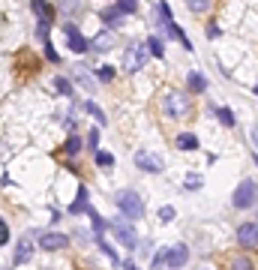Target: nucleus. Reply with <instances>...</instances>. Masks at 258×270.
Segmentation results:
<instances>
[{
  "label": "nucleus",
  "instance_id": "obj_1",
  "mask_svg": "<svg viewBox=\"0 0 258 270\" xmlns=\"http://www.w3.org/2000/svg\"><path fill=\"white\" fill-rule=\"evenodd\" d=\"M114 204H117L120 216H126V219H141L144 216V198L135 189H120L114 195Z\"/></svg>",
  "mask_w": 258,
  "mask_h": 270
},
{
  "label": "nucleus",
  "instance_id": "obj_2",
  "mask_svg": "<svg viewBox=\"0 0 258 270\" xmlns=\"http://www.w3.org/2000/svg\"><path fill=\"white\" fill-rule=\"evenodd\" d=\"M192 102H189V93H180V90H168L165 99H162V114L171 117V120H183L189 114Z\"/></svg>",
  "mask_w": 258,
  "mask_h": 270
},
{
  "label": "nucleus",
  "instance_id": "obj_3",
  "mask_svg": "<svg viewBox=\"0 0 258 270\" xmlns=\"http://www.w3.org/2000/svg\"><path fill=\"white\" fill-rule=\"evenodd\" d=\"M147 57H150V51H147V45L144 42H132L126 51H123V72H138V69H144V63H147Z\"/></svg>",
  "mask_w": 258,
  "mask_h": 270
},
{
  "label": "nucleus",
  "instance_id": "obj_4",
  "mask_svg": "<svg viewBox=\"0 0 258 270\" xmlns=\"http://www.w3.org/2000/svg\"><path fill=\"white\" fill-rule=\"evenodd\" d=\"M108 228L117 234V240H120V243H123L129 252L138 246V234H135V228L129 225V219H126V216H117V219H111V222H108Z\"/></svg>",
  "mask_w": 258,
  "mask_h": 270
},
{
  "label": "nucleus",
  "instance_id": "obj_5",
  "mask_svg": "<svg viewBox=\"0 0 258 270\" xmlns=\"http://www.w3.org/2000/svg\"><path fill=\"white\" fill-rule=\"evenodd\" d=\"M231 201H234L237 210H249L258 201V183L255 180H243V183L234 189V198H231Z\"/></svg>",
  "mask_w": 258,
  "mask_h": 270
},
{
  "label": "nucleus",
  "instance_id": "obj_6",
  "mask_svg": "<svg viewBox=\"0 0 258 270\" xmlns=\"http://www.w3.org/2000/svg\"><path fill=\"white\" fill-rule=\"evenodd\" d=\"M63 33H66V39H69V48H72L75 54H84V51H90V39H87V36H81L78 24L66 21V24H63Z\"/></svg>",
  "mask_w": 258,
  "mask_h": 270
},
{
  "label": "nucleus",
  "instance_id": "obj_7",
  "mask_svg": "<svg viewBox=\"0 0 258 270\" xmlns=\"http://www.w3.org/2000/svg\"><path fill=\"white\" fill-rule=\"evenodd\" d=\"M39 246L45 252H57V249H66L69 246V237L63 231H42L39 234Z\"/></svg>",
  "mask_w": 258,
  "mask_h": 270
},
{
  "label": "nucleus",
  "instance_id": "obj_8",
  "mask_svg": "<svg viewBox=\"0 0 258 270\" xmlns=\"http://www.w3.org/2000/svg\"><path fill=\"white\" fill-rule=\"evenodd\" d=\"M135 165L141 168V171H147V174H159L165 165H162V156H156V153H147V150H138L135 153Z\"/></svg>",
  "mask_w": 258,
  "mask_h": 270
},
{
  "label": "nucleus",
  "instance_id": "obj_9",
  "mask_svg": "<svg viewBox=\"0 0 258 270\" xmlns=\"http://www.w3.org/2000/svg\"><path fill=\"white\" fill-rule=\"evenodd\" d=\"M237 243L243 249H255L258 246V222H243L237 228Z\"/></svg>",
  "mask_w": 258,
  "mask_h": 270
},
{
  "label": "nucleus",
  "instance_id": "obj_10",
  "mask_svg": "<svg viewBox=\"0 0 258 270\" xmlns=\"http://www.w3.org/2000/svg\"><path fill=\"white\" fill-rule=\"evenodd\" d=\"M15 264H27V261H33V234H24V237H18V243H15V258H12Z\"/></svg>",
  "mask_w": 258,
  "mask_h": 270
},
{
  "label": "nucleus",
  "instance_id": "obj_11",
  "mask_svg": "<svg viewBox=\"0 0 258 270\" xmlns=\"http://www.w3.org/2000/svg\"><path fill=\"white\" fill-rule=\"evenodd\" d=\"M189 261V246L186 243H174V246H168V261L165 264H171V267H183Z\"/></svg>",
  "mask_w": 258,
  "mask_h": 270
},
{
  "label": "nucleus",
  "instance_id": "obj_12",
  "mask_svg": "<svg viewBox=\"0 0 258 270\" xmlns=\"http://www.w3.org/2000/svg\"><path fill=\"white\" fill-rule=\"evenodd\" d=\"M30 6H33V12H36L39 24L51 27V21H54V6H51V3H45V0H30Z\"/></svg>",
  "mask_w": 258,
  "mask_h": 270
},
{
  "label": "nucleus",
  "instance_id": "obj_13",
  "mask_svg": "<svg viewBox=\"0 0 258 270\" xmlns=\"http://www.w3.org/2000/svg\"><path fill=\"white\" fill-rule=\"evenodd\" d=\"M123 18H126V15L120 12V6H117V3H114V6H108V9L102 12V21H105V24H108L111 30H117V27L123 24Z\"/></svg>",
  "mask_w": 258,
  "mask_h": 270
},
{
  "label": "nucleus",
  "instance_id": "obj_14",
  "mask_svg": "<svg viewBox=\"0 0 258 270\" xmlns=\"http://www.w3.org/2000/svg\"><path fill=\"white\" fill-rule=\"evenodd\" d=\"M186 87H189V93H204V90H207V78L192 69V72L186 75Z\"/></svg>",
  "mask_w": 258,
  "mask_h": 270
},
{
  "label": "nucleus",
  "instance_id": "obj_15",
  "mask_svg": "<svg viewBox=\"0 0 258 270\" xmlns=\"http://www.w3.org/2000/svg\"><path fill=\"white\" fill-rule=\"evenodd\" d=\"M174 144H177V150H198V147H201V141H198L192 132H180Z\"/></svg>",
  "mask_w": 258,
  "mask_h": 270
},
{
  "label": "nucleus",
  "instance_id": "obj_16",
  "mask_svg": "<svg viewBox=\"0 0 258 270\" xmlns=\"http://www.w3.org/2000/svg\"><path fill=\"white\" fill-rule=\"evenodd\" d=\"M81 111H87V114H90V117H93V120H96L99 126H102V123H108L105 111H102V108H99L96 102H90V99H87V102H81Z\"/></svg>",
  "mask_w": 258,
  "mask_h": 270
},
{
  "label": "nucleus",
  "instance_id": "obj_17",
  "mask_svg": "<svg viewBox=\"0 0 258 270\" xmlns=\"http://www.w3.org/2000/svg\"><path fill=\"white\" fill-rule=\"evenodd\" d=\"M87 207H90L87 204V186H81L78 195H75V201L69 204V213H87Z\"/></svg>",
  "mask_w": 258,
  "mask_h": 270
},
{
  "label": "nucleus",
  "instance_id": "obj_18",
  "mask_svg": "<svg viewBox=\"0 0 258 270\" xmlns=\"http://www.w3.org/2000/svg\"><path fill=\"white\" fill-rule=\"evenodd\" d=\"M114 45V36L111 33H99L96 39H90V48H96V51H108Z\"/></svg>",
  "mask_w": 258,
  "mask_h": 270
},
{
  "label": "nucleus",
  "instance_id": "obj_19",
  "mask_svg": "<svg viewBox=\"0 0 258 270\" xmlns=\"http://www.w3.org/2000/svg\"><path fill=\"white\" fill-rule=\"evenodd\" d=\"M144 45H147V51H150L153 57H162V54H165V45H162V36H150V39H147Z\"/></svg>",
  "mask_w": 258,
  "mask_h": 270
},
{
  "label": "nucleus",
  "instance_id": "obj_20",
  "mask_svg": "<svg viewBox=\"0 0 258 270\" xmlns=\"http://www.w3.org/2000/svg\"><path fill=\"white\" fill-rule=\"evenodd\" d=\"M213 111H216V117H219V123H222V126H228V129H231V126L237 123V120H234V111H231V108H213Z\"/></svg>",
  "mask_w": 258,
  "mask_h": 270
},
{
  "label": "nucleus",
  "instance_id": "obj_21",
  "mask_svg": "<svg viewBox=\"0 0 258 270\" xmlns=\"http://www.w3.org/2000/svg\"><path fill=\"white\" fill-rule=\"evenodd\" d=\"M228 270H252V261L246 255H234V258H228Z\"/></svg>",
  "mask_w": 258,
  "mask_h": 270
},
{
  "label": "nucleus",
  "instance_id": "obj_22",
  "mask_svg": "<svg viewBox=\"0 0 258 270\" xmlns=\"http://www.w3.org/2000/svg\"><path fill=\"white\" fill-rule=\"evenodd\" d=\"M96 165L108 171V168H114V156H111L108 150H96Z\"/></svg>",
  "mask_w": 258,
  "mask_h": 270
},
{
  "label": "nucleus",
  "instance_id": "obj_23",
  "mask_svg": "<svg viewBox=\"0 0 258 270\" xmlns=\"http://www.w3.org/2000/svg\"><path fill=\"white\" fill-rule=\"evenodd\" d=\"M54 90L60 96H72V81L69 78H54Z\"/></svg>",
  "mask_w": 258,
  "mask_h": 270
},
{
  "label": "nucleus",
  "instance_id": "obj_24",
  "mask_svg": "<svg viewBox=\"0 0 258 270\" xmlns=\"http://www.w3.org/2000/svg\"><path fill=\"white\" fill-rule=\"evenodd\" d=\"M63 150H66L69 156L81 153V138H78V135H69V138H66V144H63Z\"/></svg>",
  "mask_w": 258,
  "mask_h": 270
},
{
  "label": "nucleus",
  "instance_id": "obj_25",
  "mask_svg": "<svg viewBox=\"0 0 258 270\" xmlns=\"http://www.w3.org/2000/svg\"><path fill=\"white\" fill-rule=\"evenodd\" d=\"M210 3H213V0H186L189 12H195V15H198V12H207V9H210Z\"/></svg>",
  "mask_w": 258,
  "mask_h": 270
},
{
  "label": "nucleus",
  "instance_id": "obj_26",
  "mask_svg": "<svg viewBox=\"0 0 258 270\" xmlns=\"http://www.w3.org/2000/svg\"><path fill=\"white\" fill-rule=\"evenodd\" d=\"M183 186H186L189 192H195V189H201V174H186V180H183Z\"/></svg>",
  "mask_w": 258,
  "mask_h": 270
},
{
  "label": "nucleus",
  "instance_id": "obj_27",
  "mask_svg": "<svg viewBox=\"0 0 258 270\" xmlns=\"http://www.w3.org/2000/svg\"><path fill=\"white\" fill-rule=\"evenodd\" d=\"M96 243H99V249H102V252H105V255H108V258L114 261V264H120V258H117V252H114V249H111V246L105 243V237H96Z\"/></svg>",
  "mask_w": 258,
  "mask_h": 270
},
{
  "label": "nucleus",
  "instance_id": "obj_28",
  "mask_svg": "<svg viewBox=\"0 0 258 270\" xmlns=\"http://www.w3.org/2000/svg\"><path fill=\"white\" fill-rule=\"evenodd\" d=\"M165 261H168V249H159V252L153 255V261H150V267H153V270H159L162 264H165Z\"/></svg>",
  "mask_w": 258,
  "mask_h": 270
},
{
  "label": "nucleus",
  "instance_id": "obj_29",
  "mask_svg": "<svg viewBox=\"0 0 258 270\" xmlns=\"http://www.w3.org/2000/svg\"><path fill=\"white\" fill-rule=\"evenodd\" d=\"M96 78H99V81H111V78H114V66H99V69H96Z\"/></svg>",
  "mask_w": 258,
  "mask_h": 270
},
{
  "label": "nucleus",
  "instance_id": "obj_30",
  "mask_svg": "<svg viewBox=\"0 0 258 270\" xmlns=\"http://www.w3.org/2000/svg\"><path fill=\"white\" fill-rule=\"evenodd\" d=\"M174 213H177V210H174L171 204H165V207H159V222H171V219H174Z\"/></svg>",
  "mask_w": 258,
  "mask_h": 270
},
{
  "label": "nucleus",
  "instance_id": "obj_31",
  "mask_svg": "<svg viewBox=\"0 0 258 270\" xmlns=\"http://www.w3.org/2000/svg\"><path fill=\"white\" fill-rule=\"evenodd\" d=\"M87 147L90 150H99V129H90L87 132Z\"/></svg>",
  "mask_w": 258,
  "mask_h": 270
},
{
  "label": "nucleus",
  "instance_id": "obj_32",
  "mask_svg": "<svg viewBox=\"0 0 258 270\" xmlns=\"http://www.w3.org/2000/svg\"><path fill=\"white\" fill-rule=\"evenodd\" d=\"M117 6H120V12L126 15V12H135V9H138V0H117Z\"/></svg>",
  "mask_w": 258,
  "mask_h": 270
},
{
  "label": "nucleus",
  "instance_id": "obj_33",
  "mask_svg": "<svg viewBox=\"0 0 258 270\" xmlns=\"http://www.w3.org/2000/svg\"><path fill=\"white\" fill-rule=\"evenodd\" d=\"M45 57H48L51 63H60V54H57V51L51 48V42H45Z\"/></svg>",
  "mask_w": 258,
  "mask_h": 270
},
{
  "label": "nucleus",
  "instance_id": "obj_34",
  "mask_svg": "<svg viewBox=\"0 0 258 270\" xmlns=\"http://www.w3.org/2000/svg\"><path fill=\"white\" fill-rule=\"evenodd\" d=\"M6 243H9V225L0 219V246H6Z\"/></svg>",
  "mask_w": 258,
  "mask_h": 270
},
{
  "label": "nucleus",
  "instance_id": "obj_35",
  "mask_svg": "<svg viewBox=\"0 0 258 270\" xmlns=\"http://www.w3.org/2000/svg\"><path fill=\"white\" fill-rule=\"evenodd\" d=\"M60 6H63V9H66V12H75V9H78V6H81V3H78V0H63V3H60Z\"/></svg>",
  "mask_w": 258,
  "mask_h": 270
},
{
  "label": "nucleus",
  "instance_id": "obj_36",
  "mask_svg": "<svg viewBox=\"0 0 258 270\" xmlns=\"http://www.w3.org/2000/svg\"><path fill=\"white\" fill-rule=\"evenodd\" d=\"M207 36H213V39H216V36H219V27H216V24H210V27H207Z\"/></svg>",
  "mask_w": 258,
  "mask_h": 270
},
{
  "label": "nucleus",
  "instance_id": "obj_37",
  "mask_svg": "<svg viewBox=\"0 0 258 270\" xmlns=\"http://www.w3.org/2000/svg\"><path fill=\"white\" fill-rule=\"evenodd\" d=\"M252 138H255V147H258V126H252Z\"/></svg>",
  "mask_w": 258,
  "mask_h": 270
},
{
  "label": "nucleus",
  "instance_id": "obj_38",
  "mask_svg": "<svg viewBox=\"0 0 258 270\" xmlns=\"http://www.w3.org/2000/svg\"><path fill=\"white\" fill-rule=\"evenodd\" d=\"M252 162H255V165H258V153H255V156H252Z\"/></svg>",
  "mask_w": 258,
  "mask_h": 270
},
{
  "label": "nucleus",
  "instance_id": "obj_39",
  "mask_svg": "<svg viewBox=\"0 0 258 270\" xmlns=\"http://www.w3.org/2000/svg\"><path fill=\"white\" fill-rule=\"evenodd\" d=\"M252 93H255V96H258V84H255V87H252Z\"/></svg>",
  "mask_w": 258,
  "mask_h": 270
},
{
  "label": "nucleus",
  "instance_id": "obj_40",
  "mask_svg": "<svg viewBox=\"0 0 258 270\" xmlns=\"http://www.w3.org/2000/svg\"><path fill=\"white\" fill-rule=\"evenodd\" d=\"M132 270H138V267H132Z\"/></svg>",
  "mask_w": 258,
  "mask_h": 270
}]
</instances>
